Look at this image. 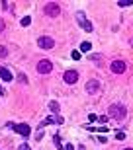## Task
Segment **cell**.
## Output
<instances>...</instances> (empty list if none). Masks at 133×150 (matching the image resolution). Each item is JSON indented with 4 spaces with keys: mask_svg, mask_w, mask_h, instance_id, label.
<instances>
[{
    "mask_svg": "<svg viewBox=\"0 0 133 150\" xmlns=\"http://www.w3.org/2000/svg\"><path fill=\"white\" fill-rule=\"evenodd\" d=\"M125 113H127V109H125L122 103H114V105L108 109V117L116 119V121H122V119H125Z\"/></svg>",
    "mask_w": 133,
    "mask_h": 150,
    "instance_id": "cell-1",
    "label": "cell"
},
{
    "mask_svg": "<svg viewBox=\"0 0 133 150\" xmlns=\"http://www.w3.org/2000/svg\"><path fill=\"white\" fill-rule=\"evenodd\" d=\"M43 12H45L49 18H57L59 14H61V6L57 4V2H49V4L43 6Z\"/></svg>",
    "mask_w": 133,
    "mask_h": 150,
    "instance_id": "cell-2",
    "label": "cell"
},
{
    "mask_svg": "<svg viewBox=\"0 0 133 150\" xmlns=\"http://www.w3.org/2000/svg\"><path fill=\"white\" fill-rule=\"evenodd\" d=\"M51 70H53V64H51V61L43 59V61L37 62V72H39V74H49Z\"/></svg>",
    "mask_w": 133,
    "mask_h": 150,
    "instance_id": "cell-3",
    "label": "cell"
},
{
    "mask_svg": "<svg viewBox=\"0 0 133 150\" xmlns=\"http://www.w3.org/2000/svg\"><path fill=\"white\" fill-rule=\"evenodd\" d=\"M12 129L16 131L18 134H22V137H29V133H31V129H29L28 123H20V125H12Z\"/></svg>",
    "mask_w": 133,
    "mask_h": 150,
    "instance_id": "cell-4",
    "label": "cell"
},
{
    "mask_svg": "<svg viewBox=\"0 0 133 150\" xmlns=\"http://www.w3.org/2000/svg\"><path fill=\"white\" fill-rule=\"evenodd\" d=\"M77 20H78V25L82 29H86V31H92V23L86 20V16H84L82 12H77Z\"/></svg>",
    "mask_w": 133,
    "mask_h": 150,
    "instance_id": "cell-5",
    "label": "cell"
},
{
    "mask_svg": "<svg viewBox=\"0 0 133 150\" xmlns=\"http://www.w3.org/2000/svg\"><path fill=\"white\" fill-rule=\"evenodd\" d=\"M110 68H112V72H114V74H123L127 67H125V62H123V61H114L110 64Z\"/></svg>",
    "mask_w": 133,
    "mask_h": 150,
    "instance_id": "cell-6",
    "label": "cell"
},
{
    "mask_svg": "<svg viewBox=\"0 0 133 150\" xmlns=\"http://www.w3.org/2000/svg\"><path fill=\"white\" fill-rule=\"evenodd\" d=\"M37 45L41 47V49H53V47H55V39H51V37H39L37 39Z\"/></svg>",
    "mask_w": 133,
    "mask_h": 150,
    "instance_id": "cell-7",
    "label": "cell"
},
{
    "mask_svg": "<svg viewBox=\"0 0 133 150\" xmlns=\"http://www.w3.org/2000/svg\"><path fill=\"white\" fill-rule=\"evenodd\" d=\"M63 80H65L66 84H77V80H78V72H77V70H66V72L63 74Z\"/></svg>",
    "mask_w": 133,
    "mask_h": 150,
    "instance_id": "cell-8",
    "label": "cell"
},
{
    "mask_svg": "<svg viewBox=\"0 0 133 150\" xmlns=\"http://www.w3.org/2000/svg\"><path fill=\"white\" fill-rule=\"evenodd\" d=\"M98 90H100L98 80H88V82H86V92H88V94H96Z\"/></svg>",
    "mask_w": 133,
    "mask_h": 150,
    "instance_id": "cell-9",
    "label": "cell"
},
{
    "mask_svg": "<svg viewBox=\"0 0 133 150\" xmlns=\"http://www.w3.org/2000/svg\"><path fill=\"white\" fill-rule=\"evenodd\" d=\"M0 78H2L4 82H10V80H12V72H10V70H8V68L0 67Z\"/></svg>",
    "mask_w": 133,
    "mask_h": 150,
    "instance_id": "cell-10",
    "label": "cell"
},
{
    "mask_svg": "<svg viewBox=\"0 0 133 150\" xmlns=\"http://www.w3.org/2000/svg\"><path fill=\"white\" fill-rule=\"evenodd\" d=\"M49 109L53 113H59V103H57V101H49Z\"/></svg>",
    "mask_w": 133,
    "mask_h": 150,
    "instance_id": "cell-11",
    "label": "cell"
},
{
    "mask_svg": "<svg viewBox=\"0 0 133 150\" xmlns=\"http://www.w3.org/2000/svg\"><path fill=\"white\" fill-rule=\"evenodd\" d=\"M53 140H55V144H57V150H63V148H65V146H63V142H61V137H59V134H55V139H53Z\"/></svg>",
    "mask_w": 133,
    "mask_h": 150,
    "instance_id": "cell-12",
    "label": "cell"
},
{
    "mask_svg": "<svg viewBox=\"0 0 133 150\" xmlns=\"http://www.w3.org/2000/svg\"><path fill=\"white\" fill-rule=\"evenodd\" d=\"M90 49H92V45H90V43H88V41H84V43H82V45H80V51H84V53H88V51H90Z\"/></svg>",
    "mask_w": 133,
    "mask_h": 150,
    "instance_id": "cell-13",
    "label": "cell"
},
{
    "mask_svg": "<svg viewBox=\"0 0 133 150\" xmlns=\"http://www.w3.org/2000/svg\"><path fill=\"white\" fill-rule=\"evenodd\" d=\"M133 4V0H119L117 2V6H122V8H125V6H131Z\"/></svg>",
    "mask_w": 133,
    "mask_h": 150,
    "instance_id": "cell-14",
    "label": "cell"
},
{
    "mask_svg": "<svg viewBox=\"0 0 133 150\" xmlns=\"http://www.w3.org/2000/svg\"><path fill=\"white\" fill-rule=\"evenodd\" d=\"M6 57H8V49L0 45V59H6Z\"/></svg>",
    "mask_w": 133,
    "mask_h": 150,
    "instance_id": "cell-15",
    "label": "cell"
},
{
    "mask_svg": "<svg viewBox=\"0 0 133 150\" xmlns=\"http://www.w3.org/2000/svg\"><path fill=\"white\" fill-rule=\"evenodd\" d=\"M22 25H29V23H31V20H29V16H26V18H22Z\"/></svg>",
    "mask_w": 133,
    "mask_h": 150,
    "instance_id": "cell-16",
    "label": "cell"
},
{
    "mask_svg": "<svg viewBox=\"0 0 133 150\" xmlns=\"http://www.w3.org/2000/svg\"><path fill=\"white\" fill-rule=\"evenodd\" d=\"M18 80H20L22 84H26V82H28V78H26V74H18Z\"/></svg>",
    "mask_w": 133,
    "mask_h": 150,
    "instance_id": "cell-17",
    "label": "cell"
},
{
    "mask_svg": "<svg viewBox=\"0 0 133 150\" xmlns=\"http://www.w3.org/2000/svg\"><path fill=\"white\" fill-rule=\"evenodd\" d=\"M63 121H65V119H63V117H59V115H55V117H53V123H59V125H61Z\"/></svg>",
    "mask_w": 133,
    "mask_h": 150,
    "instance_id": "cell-18",
    "label": "cell"
},
{
    "mask_svg": "<svg viewBox=\"0 0 133 150\" xmlns=\"http://www.w3.org/2000/svg\"><path fill=\"white\" fill-rule=\"evenodd\" d=\"M72 59H74V61H78V59H80V53H78V51H74V53H72Z\"/></svg>",
    "mask_w": 133,
    "mask_h": 150,
    "instance_id": "cell-19",
    "label": "cell"
},
{
    "mask_svg": "<svg viewBox=\"0 0 133 150\" xmlns=\"http://www.w3.org/2000/svg\"><path fill=\"white\" fill-rule=\"evenodd\" d=\"M116 139H117V140H123V139H125V133H117Z\"/></svg>",
    "mask_w": 133,
    "mask_h": 150,
    "instance_id": "cell-20",
    "label": "cell"
},
{
    "mask_svg": "<svg viewBox=\"0 0 133 150\" xmlns=\"http://www.w3.org/2000/svg\"><path fill=\"white\" fill-rule=\"evenodd\" d=\"M18 150H29V146L28 144H20V146H18Z\"/></svg>",
    "mask_w": 133,
    "mask_h": 150,
    "instance_id": "cell-21",
    "label": "cell"
},
{
    "mask_svg": "<svg viewBox=\"0 0 133 150\" xmlns=\"http://www.w3.org/2000/svg\"><path fill=\"white\" fill-rule=\"evenodd\" d=\"M108 119H110V117H108V115H102V117H100V123H106V121H108Z\"/></svg>",
    "mask_w": 133,
    "mask_h": 150,
    "instance_id": "cell-22",
    "label": "cell"
},
{
    "mask_svg": "<svg viewBox=\"0 0 133 150\" xmlns=\"http://www.w3.org/2000/svg\"><path fill=\"white\" fill-rule=\"evenodd\" d=\"M96 119H98V117H96V115H92V113L88 115V121H90V123H92V121H96Z\"/></svg>",
    "mask_w": 133,
    "mask_h": 150,
    "instance_id": "cell-23",
    "label": "cell"
},
{
    "mask_svg": "<svg viewBox=\"0 0 133 150\" xmlns=\"http://www.w3.org/2000/svg\"><path fill=\"white\" fill-rule=\"evenodd\" d=\"M0 31H4V20L0 18Z\"/></svg>",
    "mask_w": 133,
    "mask_h": 150,
    "instance_id": "cell-24",
    "label": "cell"
},
{
    "mask_svg": "<svg viewBox=\"0 0 133 150\" xmlns=\"http://www.w3.org/2000/svg\"><path fill=\"white\" fill-rule=\"evenodd\" d=\"M65 150H74V146H72V144H66V146H65Z\"/></svg>",
    "mask_w": 133,
    "mask_h": 150,
    "instance_id": "cell-25",
    "label": "cell"
},
{
    "mask_svg": "<svg viewBox=\"0 0 133 150\" xmlns=\"http://www.w3.org/2000/svg\"><path fill=\"white\" fill-rule=\"evenodd\" d=\"M77 150H86V146H82V144H80V146H78Z\"/></svg>",
    "mask_w": 133,
    "mask_h": 150,
    "instance_id": "cell-26",
    "label": "cell"
},
{
    "mask_svg": "<svg viewBox=\"0 0 133 150\" xmlns=\"http://www.w3.org/2000/svg\"><path fill=\"white\" fill-rule=\"evenodd\" d=\"M123 150H133V148H123Z\"/></svg>",
    "mask_w": 133,
    "mask_h": 150,
    "instance_id": "cell-27",
    "label": "cell"
}]
</instances>
